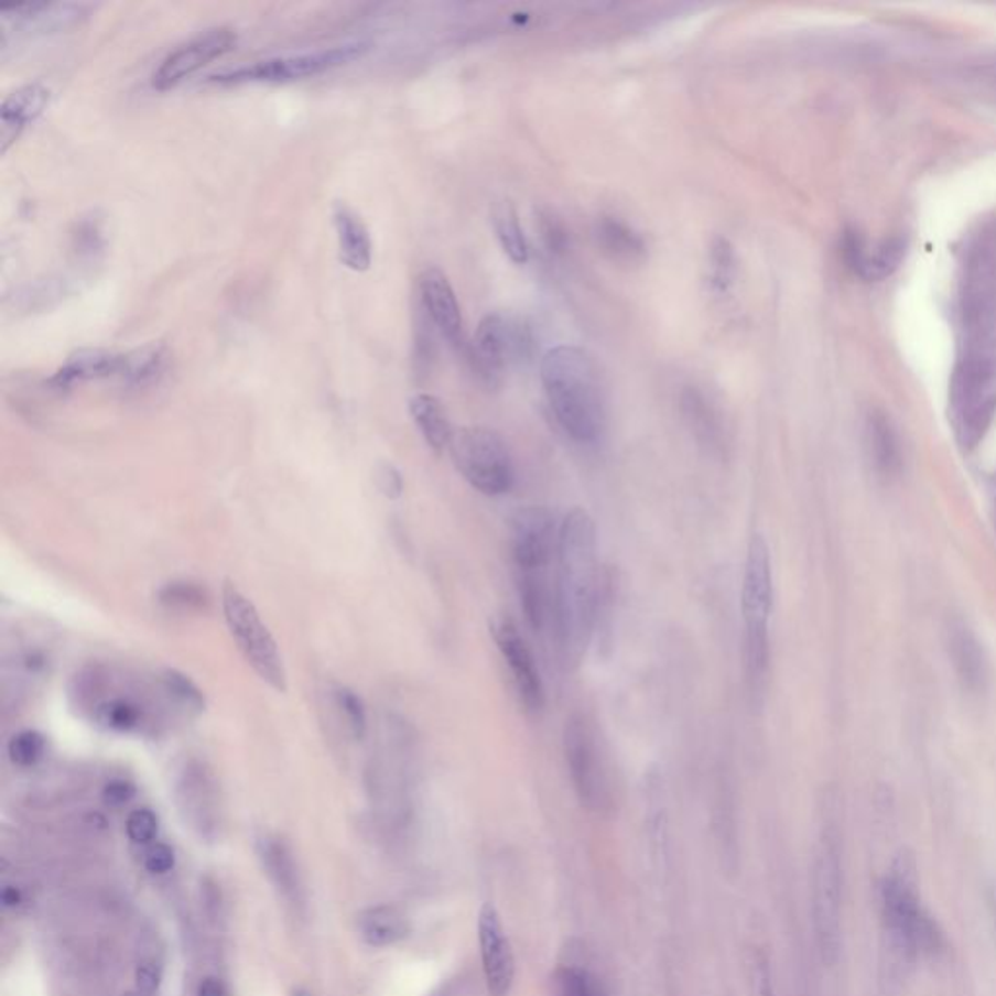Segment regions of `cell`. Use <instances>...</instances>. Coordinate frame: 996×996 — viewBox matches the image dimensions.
<instances>
[{
  "mask_svg": "<svg viewBox=\"0 0 996 996\" xmlns=\"http://www.w3.org/2000/svg\"><path fill=\"white\" fill-rule=\"evenodd\" d=\"M86 17L84 4H55V2H32L12 4L0 9L2 35L10 32L20 34H50L75 25Z\"/></svg>",
  "mask_w": 996,
  "mask_h": 996,
  "instance_id": "cell-16",
  "label": "cell"
},
{
  "mask_svg": "<svg viewBox=\"0 0 996 996\" xmlns=\"http://www.w3.org/2000/svg\"><path fill=\"white\" fill-rule=\"evenodd\" d=\"M594 236L599 249L614 261L635 263L647 256L645 238L617 216H599L594 226Z\"/></svg>",
  "mask_w": 996,
  "mask_h": 996,
  "instance_id": "cell-23",
  "label": "cell"
},
{
  "mask_svg": "<svg viewBox=\"0 0 996 996\" xmlns=\"http://www.w3.org/2000/svg\"><path fill=\"white\" fill-rule=\"evenodd\" d=\"M881 929L891 965H913L922 955L942 950L944 939L934 917L924 909L911 856L891 864L880 889Z\"/></svg>",
  "mask_w": 996,
  "mask_h": 996,
  "instance_id": "cell-3",
  "label": "cell"
},
{
  "mask_svg": "<svg viewBox=\"0 0 996 996\" xmlns=\"http://www.w3.org/2000/svg\"><path fill=\"white\" fill-rule=\"evenodd\" d=\"M197 996H226L225 983L215 977H208L201 983Z\"/></svg>",
  "mask_w": 996,
  "mask_h": 996,
  "instance_id": "cell-45",
  "label": "cell"
},
{
  "mask_svg": "<svg viewBox=\"0 0 996 996\" xmlns=\"http://www.w3.org/2000/svg\"><path fill=\"white\" fill-rule=\"evenodd\" d=\"M124 372V353L106 349H78L68 355L51 376L50 383L58 391H68L76 383L90 380H121Z\"/></svg>",
  "mask_w": 996,
  "mask_h": 996,
  "instance_id": "cell-17",
  "label": "cell"
},
{
  "mask_svg": "<svg viewBox=\"0 0 996 996\" xmlns=\"http://www.w3.org/2000/svg\"><path fill=\"white\" fill-rule=\"evenodd\" d=\"M134 797V787L127 781H111L104 789V800L109 805L129 804Z\"/></svg>",
  "mask_w": 996,
  "mask_h": 996,
  "instance_id": "cell-44",
  "label": "cell"
},
{
  "mask_svg": "<svg viewBox=\"0 0 996 996\" xmlns=\"http://www.w3.org/2000/svg\"><path fill=\"white\" fill-rule=\"evenodd\" d=\"M609 596L611 578L599 565L596 523L584 508H573L563 518L559 533L551 627L566 668L581 664Z\"/></svg>",
  "mask_w": 996,
  "mask_h": 996,
  "instance_id": "cell-1",
  "label": "cell"
},
{
  "mask_svg": "<svg viewBox=\"0 0 996 996\" xmlns=\"http://www.w3.org/2000/svg\"><path fill=\"white\" fill-rule=\"evenodd\" d=\"M215 787L213 775L205 765L195 759L185 764L180 782H177V797H180L183 814L190 815V820L197 823L201 830L208 827L215 820Z\"/></svg>",
  "mask_w": 996,
  "mask_h": 996,
  "instance_id": "cell-22",
  "label": "cell"
},
{
  "mask_svg": "<svg viewBox=\"0 0 996 996\" xmlns=\"http://www.w3.org/2000/svg\"><path fill=\"white\" fill-rule=\"evenodd\" d=\"M450 456L457 474L487 497L507 495L515 485V462L507 442L485 426H464L454 432Z\"/></svg>",
  "mask_w": 996,
  "mask_h": 996,
  "instance_id": "cell-6",
  "label": "cell"
},
{
  "mask_svg": "<svg viewBox=\"0 0 996 996\" xmlns=\"http://www.w3.org/2000/svg\"><path fill=\"white\" fill-rule=\"evenodd\" d=\"M258 855L266 866L269 878L274 881L277 888L283 891L284 897H289L294 903L300 901L299 870H296L294 858H292L289 847L284 845L283 838L273 837V835L259 837Z\"/></svg>",
  "mask_w": 996,
  "mask_h": 996,
  "instance_id": "cell-27",
  "label": "cell"
},
{
  "mask_svg": "<svg viewBox=\"0 0 996 996\" xmlns=\"http://www.w3.org/2000/svg\"><path fill=\"white\" fill-rule=\"evenodd\" d=\"M540 230L541 238L545 241L549 251H555V253L565 251L569 236H566L565 226H563V223H561L556 216L541 215Z\"/></svg>",
  "mask_w": 996,
  "mask_h": 996,
  "instance_id": "cell-40",
  "label": "cell"
},
{
  "mask_svg": "<svg viewBox=\"0 0 996 996\" xmlns=\"http://www.w3.org/2000/svg\"><path fill=\"white\" fill-rule=\"evenodd\" d=\"M376 485H378V489H380L383 497L391 498V500L401 497L403 489H405L403 475H401L396 465L391 464H382L376 469Z\"/></svg>",
  "mask_w": 996,
  "mask_h": 996,
  "instance_id": "cell-41",
  "label": "cell"
},
{
  "mask_svg": "<svg viewBox=\"0 0 996 996\" xmlns=\"http://www.w3.org/2000/svg\"><path fill=\"white\" fill-rule=\"evenodd\" d=\"M775 584H772L771 551L761 533H754L747 543L746 565L741 578V615L744 637L769 639Z\"/></svg>",
  "mask_w": 996,
  "mask_h": 996,
  "instance_id": "cell-12",
  "label": "cell"
},
{
  "mask_svg": "<svg viewBox=\"0 0 996 996\" xmlns=\"http://www.w3.org/2000/svg\"><path fill=\"white\" fill-rule=\"evenodd\" d=\"M223 614L226 627L243 660L258 673L259 680L279 693L286 691V670L273 635L261 621L258 607L232 581L223 584Z\"/></svg>",
  "mask_w": 996,
  "mask_h": 996,
  "instance_id": "cell-4",
  "label": "cell"
},
{
  "mask_svg": "<svg viewBox=\"0 0 996 996\" xmlns=\"http://www.w3.org/2000/svg\"><path fill=\"white\" fill-rule=\"evenodd\" d=\"M553 996H607L598 975L581 965H561L553 975Z\"/></svg>",
  "mask_w": 996,
  "mask_h": 996,
  "instance_id": "cell-31",
  "label": "cell"
},
{
  "mask_svg": "<svg viewBox=\"0 0 996 996\" xmlns=\"http://www.w3.org/2000/svg\"><path fill=\"white\" fill-rule=\"evenodd\" d=\"M419 299L429 322L441 332L442 337L452 345H459L464 333L462 307L448 277L439 267H426L419 274Z\"/></svg>",
  "mask_w": 996,
  "mask_h": 996,
  "instance_id": "cell-15",
  "label": "cell"
},
{
  "mask_svg": "<svg viewBox=\"0 0 996 996\" xmlns=\"http://www.w3.org/2000/svg\"><path fill=\"white\" fill-rule=\"evenodd\" d=\"M333 228L340 263L355 273L368 271L372 266L374 243L362 216L345 201H337L333 205Z\"/></svg>",
  "mask_w": 996,
  "mask_h": 996,
  "instance_id": "cell-20",
  "label": "cell"
},
{
  "mask_svg": "<svg viewBox=\"0 0 996 996\" xmlns=\"http://www.w3.org/2000/svg\"><path fill=\"white\" fill-rule=\"evenodd\" d=\"M335 703L339 708L345 724L349 728L353 738L365 739L368 732V714H366L365 701L349 688H339L335 691Z\"/></svg>",
  "mask_w": 996,
  "mask_h": 996,
  "instance_id": "cell-38",
  "label": "cell"
},
{
  "mask_svg": "<svg viewBox=\"0 0 996 996\" xmlns=\"http://www.w3.org/2000/svg\"><path fill=\"white\" fill-rule=\"evenodd\" d=\"M870 457L881 477H894L901 467V450L896 431L886 416L874 415L868 424Z\"/></svg>",
  "mask_w": 996,
  "mask_h": 996,
  "instance_id": "cell-30",
  "label": "cell"
},
{
  "mask_svg": "<svg viewBox=\"0 0 996 996\" xmlns=\"http://www.w3.org/2000/svg\"><path fill=\"white\" fill-rule=\"evenodd\" d=\"M207 589L201 588L199 584L187 581L167 582L166 586L159 589V602L170 611H182V614H195V611H205L208 606Z\"/></svg>",
  "mask_w": 996,
  "mask_h": 996,
  "instance_id": "cell-34",
  "label": "cell"
},
{
  "mask_svg": "<svg viewBox=\"0 0 996 996\" xmlns=\"http://www.w3.org/2000/svg\"><path fill=\"white\" fill-rule=\"evenodd\" d=\"M946 647L952 665L963 688L972 693L985 690L988 664L985 650L975 632L962 619H952L946 627Z\"/></svg>",
  "mask_w": 996,
  "mask_h": 996,
  "instance_id": "cell-19",
  "label": "cell"
},
{
  "mask_svg": "<svg viewBox=\"0 0 996 996\" xmlns=\"http://www.w3.org/2000/svg\"><path fill=\"white\" fill-rule=\"evenodd\" d=\"M91 721L101 726L104 730L117 732V734H133L149 726V713L147 708L131 697V695H113L101 699L91 706Z\"/></svg>",
  "mask_w": 996,
  "mask_h": 996,
  "instance_id": "cell-26",
  "label": "cell"
},
{
  "mask_svg": "<svg viewBox=\"0 0 996 996\" xmlns=\"http://www.w3.org/2000/svg\"><path fill=\"white\" fill-rule=\"evenodd\" d=\"M489 631L500 657L510 670V678L515 683L520 705L528 713H540L541 708L545 706V688L541 681L540 670L533 660L532 650L526 645L515 619L508 615H495L490 619Z\"/></svg>",
  "mask_w": 996,
  "mask_h": 996,
  "instance_id": "cell-13",
  "label": "cell"
},
{
  "mask_svg": "<svg viewBox=\"0 0 996 996\" xmlns=\"http://www.w3.org/2000/svg\"><path fill=\"white\" fill-rule=\"evenodd\" d=\"M747 987L751 996H775L769 957L761 948H749L746 954Z\"/></svg>",
  "mask_w": 996,
  "mask_h": 996,
  "instance_id": "cell-37",
  "label": "cell"
},
{
  "mask_svg": "<svg viewBox=\"0 0 996 996\" xmlns=\"http://www.w3.org/2000/svg\"><path fill=\"white\" fill-rule=\"evenodd\" d=\"M708 283L716 294H726L730 291L734 279H736V249L732 246V241L723 236H716L711 243V253H708Z\"/></svg>",
  "mask_w": 996,
  "mask_h": 996,
  "instance_id": "cell-32",
  "label": "cell"
},
{
  "mask_svg": "<svg viewBox=\"0 0 996 996\" xmlns=\"http://www.w3.org/2000/svg\"><path fill=\"white\" fill-rule=\"evenodd\" d=\"M236 42L238 35L228 25H215L203 30L180 43L160 61L159 67L154 68L150 78L152 88L159 91L172 90L187 78L197 75L201 68L207 67L216 58L225 57L226 53L236 47Z\"/></svg>",
  "mask_w": 996,
  "mask_h": 996,
  "instance_id": "cell-11",
  "label": "cell"
},
{
  "mask_svg": "<svg viewBox=\"0 0 996 996\" xmlns=\"http://www.w3.org/2000/svg\"><path fill=\"white\" fill-rule=\"evenodd\" d=\"M127 835L134 843H139V845H144V843H150L152 838L156 837V833H159V818L156 814L149 810V808H141V810H134L127 818Z\"/></svg>",
  "mask_w": 996,
  "mask_h": 996,
  "instance_id": "cell-39",
  "label": "cell"
},
{
  "mask_svg": "<svg viewBox=\"0 0 996 996\" xmlns=\"http://www.w3.org/2000/svg\"><path fill=\"white\" fill-rule=\"evenodd\" d=\"M903 253H906L903 240L891 238V240L884 241L876 253H872V256L866 253L858 274H863L866 279H884L891 271H896L897 266L903 259Z\"/></svg>",
  "mask_w": 996,
  "mask_h": 996,
  "instance_id": "cell-36",
  "label": "cell"
},
{
  "mask_svg": "<svg viewBox=\"0 0 996 996\" xmlns=\"http://www.w3.org/2000/svg\"><path fill=\"white\" fill-rule=\"evenodd\" d=\"M477 939L487 995L510 996L516 979L515 952L497 907L492 903H485L479 911Z\"/></svg>",
  "mask_w": 996,
  "mask_h": 996,
  "instance_id": "cell-14",
  "label": "cell"
},
{
  "mask_svg": "<svg viewBox=\"0 0 996 996\" xmlns=\"http://www.w3.org/2000/svg\"><path fill=\"white\" fill-rule=\"evenodd\" d=\"M541 386L556 424L569 439L592 444L606 431V388L588 350L559 345L541 358Z\"/></svg>",
  "mask_w": 996,
  "mask_h": 996,
  "instance_id": "cell-2",
  "label": "cell"
},
{
  "mask_svg": "<svg viewBox=\"0 0 996 996\" xmlns=\"http://www.w3.org/2000/svg\"><path fill=\"white\" fill-rule=\"evenodd\" d=\"M409 415L434 454H442L450 448L456 431L450 424L448 413L441 399L431 393H416L409 399Z\"/></svg>",
  "mask_w": 996,
  "mask_h": 996,
  "instance_id": "cell-24",
  "label": "cell"
},
{
  "mask_svg": "<svg viewBox=\"0 0 996 996\" xmlns=\"http://www.w3.org/2000/svg\"><path fill=\"white\" fill-rule=\"evenodd\" d=\"M843 866L837 841L823 835L812 864V924L815 946L825 965L837 962L843 939Z\"/></svg>",
  "mask_w": 996,
  "mask_h": 996,
  "instance_id": "cell-8",
  "label": "cell"
},
{
  "mask_svg": "<svg viewBox=\"0 0 996 996\" xmlns=\"http://www.w3.org/2000/svg\"><path fill=\"white\" fill-rule=\"evenodd\" d=\"M368 45L365 42L339 43L324 50L300 51L277 57L251 61L240 67L226 68L216 75L208 76L216 84H263L294 83L312 76L324 75L333 68L349 65L365 55Z\"/></svg>",
  "mask_w": 996,
  "mask_h": 996,
  "instance_id": "cell-7",
  "label": "cell"
},
{
  "mask_svg": "<svg viewBox=\"0 0 996 996\" xmlns=\"http://www.w3.org/2000/svg\"><path fill=\"white\" fill-rule=\"evenodd\" d=\"M358 932L368 946L383 948L408 939L411 932L408 914L393 906L368 909L358 919Z\"/></svg>",
  "mask_w": 996,
  "mask_h": 996,
  "instance_id": "cell-25",
  "label": "cell"
},
{
  "mask_svg": "<svg viewBox=\"0 0 996 996\" xmlns=\"http://www.w3.org/2000/svg\"><path fill=\"white\" fill-rule=\"evenodd\" d=\"M160 985V970L152 962H144L137 967V988L142 996H152Z\"/></svg>",
  "mask_w": 996,
  "mask_h": 996,
  "instance_id": "cell-43",
  "label": "cell"
},
{
  "mask_svg": "<svg viewBox=\"0 0 996 996\" xmlns=\"http://www.w3.org/2000/svg\"><path fill=\"white\" fill-rule=\"evenodd\" d=\"M532 332L528 325L502 314H487L475 332L469 360L474 372L489 390L498 388L510 362L532 355Z\"/></svg>",
  "mask_w": 996,
  "mask_h": 996,
  "instance_id": "cell-9",
  "label": "cell"
},
{
  "mask_svg": "<svg viewBox=\"0 0 996 996\" xmlns=\"http://www.w3.org/2000/svg\"><path fill=\"white\" fill-rule=\"evenodd\" d=\"M563 751L576 798L589 812L611 808V777L598 730L584 713H573L563 728Z\"/></svg>",
  "mask_w": 996,
  "mask_h": 996,
  "instance_id": "cell-5",
  "label": "cell"
},
{
  "mask_svg": "<svg viewBox=\"0 0 996 996\" xmlns=\"http://www.w3.org/2000/svg\"><path fill=\"white\" fill-rule=\"evenodd\" d=\"M45 747H47V741L42 732L20 730L9 739L7 751H9L12 764L22 769H30L42 761L45 756Z\"/></svg>",
  "mask_w": 996,
  "mask_h": 996,
  "instance_id": "cell-35",
  "label": "cell"
},
{
  "mask_svg": "<svg viewBox=\"0 0 996 996\" xmlns=\"http://www.w3.org/2000/svg\"><path fill=\"white\" fill-rule=\"evenodd\" d=\"M492 226L497 234L498 243L502 251L507 253L508 259L516 266H523L530 259V248L528 240L523 234L520 218L516 213L515 205L510 201H502L492 208Z\"/></svg>",
  "mask_w": 996,
  "mask_h": 996,
  "instance_id": "cell-29",
  "label": "cell"
},
{
  "mask_svg": "<svg viewBox=\"0 0 996 996\" xmlns=\"http://www.w3.org/2000/svg\"><path fill=\"white\" fill-rule=\"evenodd\" d=\"M561 522L545 507H528L510 520V553L515 573H549L556 563Z\"/></svg>",
  "mask_w": 996,
  "mask_h": 996,
  "instance_id": "cell-10",
  "label": "cell"
},
{
  "mask_svg": "<svg viewBox=\"0 0 996 996\" xmlns=\"http://www.w3.org/2000/svg\"><path fill=\"white\" fill-rule=\"evenodd\" d=\"M160 688L180 711L187 714L205 713V695L185 673L166 670L160 675Z\"/></svg>",
  "mask_w": 996,
  "mask_h": 996,
  "instance_id": "cell-33",
  "label": "cell"
},
{
  "mask_svg": "<svg viewBox=\"0 0 996 996\" xmlns=\"http://www.w3.org/2000/svg\"><path fill=\"white\" fill-rule=\"evenodd\" d=\"M174 851L164 843L150 847L149 853L144 856V866L152 874H166L174 868Z\"/></svg>",
  "mask_w": 996,
  "mask_h": 996,
  "instance_id": "cell-42",
  "label": "cell"
},
{
  "mask_svg": "<svg viewBox=\"0 0 996 996\" xmlns=\"http://www.w3.org/2000/svg\"><path fill=\"white\" fill-rule=\"evenodd\" d=\"M170 366V350L162 343H149L139 349L124 353V372L121 382L133 388H144L159 382Z\"/></svg>",
  "mask_w": 996,
  "mask_h": 996,
  "instance_id": "cell-28",
  "label": "cell"
},
{
  "mask_svg": "<svg viewBox=\"0 0 996 996\" xmlns=\"http://www.w3.org/2000/svg\"><path fill=\"white\" fill-rule=\"evenodd\" d=\"M2 903L7 907H17L20 906V901H22V894L18 891L17 888H4L2 891Z\"/></svg>",
  "mask_w": 996,
  "mask_h": 996,
  "instance_id": "cell-46",
  "label": "cell"
},
{
  "mask_svg": "<svg viewBox=\"0 0 996 996\" xmlns=\"http://www.w3.org/2000/svg\"><path fill=\"white\" fill-rule=\"evenodd\" d=\"M51 90L42 83H30L20 86L2 101L0 108V152L7 154L10 147L22 137L28 124L34 123L37 117L47 109Z\"/></svg>",
  "mask_w": 996,
  "mask_h": 996,
  "instance_id": "cell-18",
  "label": "cell"
},
{
  "mask_svg": "<svg viewBox=\"0 0 996 996\" xmlns=\"http://www.w3.org/2000/svg\"><path fill=\"white\" fill-rule=\"evenodd\" d=\"M988 907H990V914H993V922H995L996 930V886L988 889Z\"/></svg>",
  "mask_w": 996,
  "mask_h": 996,
  "instance_id": "cell-47",
  "label": "cell"
},
{
  "mask_svg": "<svg viewBox=\"0 0 996 996\" xmlns=\"http://www.w3.org/2000/svg\"><path fill=\"white\" fill-rule=\"evenodd\" d=\"M680 408L681 415L690 426L695 441L711 454L721 456L726 448V429L723 416L718 409L714 408L713 401L706 398L705 391L699 390L695 386L685 388L681 391Z\"/></svg>",
  "mask_w": 996,
  "mask_h": 996,
  "instance_id": "cell-21",
  "label": "cell"
}]
</instances>
